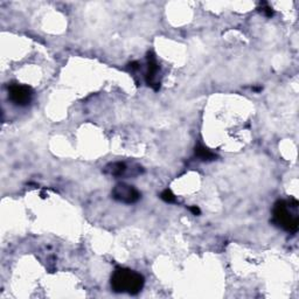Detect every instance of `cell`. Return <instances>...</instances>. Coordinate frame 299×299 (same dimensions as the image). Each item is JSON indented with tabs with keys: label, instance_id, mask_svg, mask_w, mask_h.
I'll list each match as a JSON object with an SVG mask.
<instances>
[{
	"label": "cell",
	"instance_id": "1",
	"mask_svg": "<svg viewBox=\"0 0 299 299\" xmlns=\"http://www.w3.org/2000/svg\"><path fill=\"white\" fill-rule=\"evenodd\" d=\"M145 279L143 275L131 269L117 268L111 277V288L118 294L138 295L144 288Z\"/></svg>",
	"mask_w": 299,
	"mask_h": 299
},
{
	"label": "cell",
	"instance_id": "2",
	"mask_svg": "<svg viewBox=\"0 0 299 299\" xmlns=\"http://www.w3.org/2000/svg\"><path fill=\"white\" fill-rule=\"evenodd\" d=\"M298 208V201L292 199L290 202L284 200H279L275 203L272 215H274V222L281 227L282 229L287 230L289 233H296L298 230L299 219L297 213H292L291 209Z\"/></svg>",
	"mask_w": 299,
	"mask_h": 299
},
{
	"label": "cell",
	"instance_id": "3",
	"mask_svg": "<svg viewBox=\"0 0 299 299\" xmlns=\"http://www.w3.org/2000/svg\"><path fill=\"white\" fill-rule=\"evenodd\" d=\"M8 96L15 105L26 106L31 103L33 97V90L31 87L22 84H11L8 87Z\"/></svg>",
	"mask_w": 299,
	"mask_h": 299
},
{
	"label": "cell",
	"instance_id": "4",
	"mask_svg": "<svg viewBox=\"0 0 299 299\" xmlns=\"http://www.w3.org/2000/svg\"><path fill=\"white\" fill-rule=\"evenodd\" d=\"M113 199L123 203H135L141 199V193L133 186L128 184H117L112 191Z\"/></svg>",
	"mask_w": 299,
	"mask_h": 299
},
{
	"label": "cell",
	"instance_id": "5",
	"mask_svg": "<svg viewBox=\"0 0 299 299\" xmlns=\"http://www.w3.org/2000/svg\"><path fill=\"white\" fill-rule=\"evenodd\" d=\"M159 71V66L157 62V58H155L153 53H149L148 54V73H146V82L150 87L153 88L154 90H158L160 84H159L157 81H155V77H157V74Z\"/></svg>",
	"mask_w": 299,
	"mask_h": 299
},
{
	"label": "cell",
	"instance_id": "6",
	"mask_svg": "<svg viewBox=\"0 0 299 299\" xmlns=\"http://www.w3.org/2000/svg\"><path fill=\"white\" fill-rule=\"evenodd\" d=\"M126 171V165L124 162L117 161V162H111V164L106 165L104 167V173L111 175V177H121L122 174H124Z\"/></svg>",
	"mask_w": 299,
	"mask_h": 299
},
{
	"label": "cell",
	"instance_id": "7",
	"mask_svg": "<svg viewBox=\"0 0 299 299\" xmlns=\"http://www.w3.org/2000/svg\"><path fill=\"white\" fill-rule=\"evenodd\" d=\"M194 153H196L197 157L202 161H212L216 158V155L214 154L212 151H209L207 148H204V146H201V145L196 146V149H194Z\"/></svg>",
	"mask_w": 299,
	"mask_h": 299
},
{
	"label": "cell",
	"instance_id": "8",
	"mask_svg": "<svg viewBox=\"0 0 299 299\" xmlns=\"http://www.w3.org/2000/svg\"><path fill=\"white\" fill-rule=\"evenodd\" d=\"M160 198L167 203H173L177 201V199H175V196L172 193V191H170V190H165L164 192H162V193L160 194Z\"/></svg>",
	"mask_w": 299,
	"mask_h": 299
},
{
	"label": "cell",
	"instance_id": "9",
	"mask_svg": "<svg viewBox=\"0 0 299 299\" xmlns=\"http://www.w3.org/2000/svg\"><path fill=\"white\" fill-rule=\"evenodd\" d=\"M190 210L192 213L194 214V215H200V209H199V207H197V206H192V207H190Z\"/></svg>",
	"mask_w": 299,
	"mask_h": 299
},
{
	"label": "cell",
	"instance_id": "10",
	"mask_svg": "<svg viewBox=\"0 0 299 299\" xmlns=\"http://www.w3.org/2000/svg\"><path fill=\"white\" fill-rule=\"evenodd\" d=\"M263 12H264L268 17H271V15L274 14V12H272V9L270 7H265L264 9H263Z\"/></svg>",
	"mask_w": 299,
	"mask_h": 299
}]
</instances>
